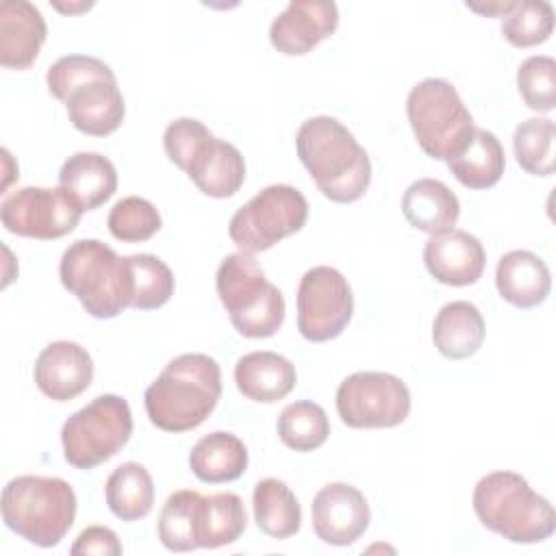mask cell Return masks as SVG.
<instances>
[{"label": "cell", "instance_id": "cell-40", "mask_svg": "<svg viewBox=\"0 0 556 556\" xmlns=\"http://www.w3.org/2000/svg\"><path fill=\"white\" fill-rule=\"evenodd\" d=\"M54 9L63 11V13H78V11H87L93 7V2H80V4H63V2H52Z\"/></svg>", "mask_w": 556, "mask_h": 556}, {"label": "cell", "instance_id": "cell-3", "mask_svg": "<svg viewBox=\"0 0 556 556\" xmlns=\"http://www.w3.org/2000/svg\"><path fill=\"white\" fill-rule=\"evenodd\" d=\"M473 513L484 528L510 543H541L556 530V513L528 480L515 471H493L478 480Z\"/></svg>", "mask_w": 556, "mask_h": 556}, {"label": "cell", "instance_id": "cell-9", "mask_svg": "<svg viewBox=\"0 0 556 556\" xmlns=\"http://www.w3.org/2000/svg\"><path fill=\"white\" fill-rule=\"evenodd\" d=\"M132 434V413L124 397L104 393L76 410L61 428L65 460L76 469H93L113 458Z\"/></svg>", "mask_w": 556, "mask_h": 556}, {"label": "cell", "instance_id": "cell-11", "mask_svg": "<svg viewBox=\"0 0 556 556\" xmlns=\"http://www.w3.org/2000/svg\"><path fill=\"white\" fill-rule=\"evenodd\" d=\"M334 404L350 428H393L410 413V391L393 374L356 371L339 384Z\"/></svg>", "mask_w": 556, "mask_h": 556}, {"label": "cell", "instance_id": "cell-6", "mask_svg": "<svg viewBox=\"0 0 556 556\" xmlns=\"http://www.w3.org/2000/svg\"><path fill=\"white\" fill-rule=\"evenodd\" d=\"M169 161L187 172L193 185L208 198H230L245 180L243 154L217 139L200 119L178 117L163 132Z\"/></svg>", "mask_w": 556, "mask_h": 556}, {"label": "cell", "instance_id": "cell-29", "mask_svg": "<svg viewBox=\"0 0 556 556\" xmlns=\"http://www.w3.org/2000/svg\"><path fill=\"white\" fill-rule=\"evenodd\" d=\"M248 526L243 500L237 493L202 495L198 513V545L215 549L235 543Z\"/></svg>", "mask_w": 556, "mask_h": 556}, {"label": "cell", "instance_id": "cell-15", "mask_svg": "<svg viewBox=\"0 0 556 556\" xmlns=\"http://www.w3.org/2000/svg\"><path fill=\"white\" fill-rule=\"evenodd\" d=\"M339 26V9L326 0H291L269 26L271 46L287 56H302Z\"/></svg>", "mask_w": 556, "mask_h": 556}, {"label": "cell", "instance_id": "cell-13", "mask_svg": "<svg viewBox=\"0 0 556 556\" xmlns=\"http://www.w3.org/2000/svg\"><path fill=\"white\" fill-rule=\"evenodd\" d=\"M80 215L83 208L61 187H22L4 198L0 206V219L9 232L39 241L70 235Z\"/></svg>", "mask_w": 556, "mask_h": 556}, {"label": "cell", "instance_id": "cell-28", "mask_svg": "<svg viewBox=\"0 0 556 556\" xmlns=\"http://www.w3.org/2000/svg\"><path fill=\"white\" fill-rule=\"evenodd\" d=\"M254 521L271 539H289L298 534L302 510L295 493L278 478H263L252 493Z\"/></svg>", "mask_w": 556, "mask_h": 556}, {"label": "cell", "instance_id": "cell-23", "mask_svg": "<svg viewBox=\"0 0 556 556\" xmlns=\"http://www.w3.org/2000/svg\"><path fill=\"white\" fill-rule=\"evenodd\" d=\"M402 213L413 228L428 235H439L456 226L460 204L454 191L441 180L419 178L404 191Z\"/></svg>", "mask_w": 556, "mask_h": 556}, {"label": "cell", "instance_id": "cell-27", "mask_svg": "<svg viewBox=\"0 0 556 556\" xmlns=\"http://www.w3.org/2000/svg\"><path fill=\"white\" fill-rule=\"evenodd\" d=\"M109 510L122 521H139L150 515L154 504V482L150 471L135 460L122 463L104 484Z\"/></svg>", "mask_w": 556, "mask_h": 556}, {"label": "cell", "instance_id": "cell-1", "mask_svg": "<svg viewBox=\"0 0 556 556\" xmlns=\"http://www.w3.org/2000/svg\"><path fill=\"white\" fill-rule=\"evenodd\" d=\"M222 397V369L208 354L189 352L172 358L146 389L148 419L165 432L198 428Z\"/></svg>", "mask_w": 556, "mask_h": 556}, {"label": "cell", "instance_id": "cell-7", "mask_svg": "<svg viewBox=\"0 0 556 556\" xmlns=\"http://www.w3.org/2000/svg\"><path fill=\"white\" fill-rule=\"evenodd\" d=\"M215 289L230 324L241 337L267 339L285 321V298L276 285L265 278L254 254H228L215 274Z\"/></svg>", "mask_w": 556, "mask_h": 556}, {"label": "cell", "instance_id": "cell-19", "mask_svg": "<svg viewBox=\"0 0 556 556\" xmlns=\"http://www.w3.org/2000/svg\"><path fill=\"white\" fill-rule=\"evenodd\" d=\"M65 106L72 126L91 137H104L115 132L122 126L126 113L117 78L91 80L76 87L67 96Z\"/></svg>", "mask_w": 556, "mask_h": 556}, {"label": "cell", "instance_id": "cell-14", "mask_svg": "<svg viewBox=\"0 0 556 556\" xmlns=\"http://www.w3.org/2000/svg\"><path fill=\"white\" fill-rule=\"evenodd\" d=\"M313 530L328 545H352L369 526L365 495L348 482H330L317 491L311 504Z\"/></svg>", "mask_w": 556, "mask_h": 556}, {"label": "cell", "instance_id": "cell-24", "mask_svg": "<svg viewBox=\"0 0 556 556\" xmlns=\"http://www.w3.org/2000/svg\"><path fill=\"white\" fill-rule=\"evenodd\" d=\"M434 348L452 361L473 356L484 341V319L476 304L467 300L447 302L432 324Z\"/></svg>", "mask_w": 556, "mask_h": 556}, {"label": "cell", "instance_id": "cell-21", "mask_svg": "<svg viewBox=\"0 0 556 556\" xmlns=\"http://www.w3.org/2000/svg\"><path fill=\"white\" fill-rule=\"evenodd\" d=\"M298 382V374L291 361L285 356L258 350L243 354L235 365V384L245 400L274 404L287 397Z\"/></svg>", "mask_w": 556, "mask_h": 556}, {"label": "cell", "instance_id": "cell-31", "mask_svg": "<svg viewBox=\"0 0 556 556\" xmlns=\"http://www.w3.org/2000/svg\"><path fill=\"white\" fill-rule=\"evenodd\" d=\"M276 430L280 441L289 450L313 452L326 443L330 434V421L319 404L311 400H300L282 408Z\"/></svg>", "mask_w": 556, "mask_h": 556}, {"label": "cell", "instance_id": "cell-33", "mask_svg": "<svg viewBox=\"0 0 556 556\" xmlns=\"http://www.w3.org/2000/svg\"><path fill=\"white\" fill-rule=\"evenodd\" d=\"M128 265L132 276V308L154 311L174 295V274L159 256L130 254Z\"/></svg>", "mask_w": 556, "mask_h": 556}, {"label": "cell", "instance_id": "cell-2", "mask_svg": "<svg viewBox=\"0 0 556 556\" xmlns=\"http://www.w3.org/2000/svg\"><path fill=\"white\" fill-rule=\"evenodd\" d=\"M295 150L328 200L348 204L365 195L371 180L369 156L339 119L317 115L302 122L295 135Z\"/></svg>", "mask_w": 556, "mask_h": 556}, {"label": "cell", "instance_id": "cell-12", "mask_svg": "<svg viewBox=\"0 0 556 556\" xmlns=\"http://www.w3.org/2000/svg\"><path fill=\"white\" fill-rule=\"evenodd\" d=\"M295 304L298 330L313 343L337 339L354 313V295L345 276L328 265H317L302 276Z\"/></svg>", "mask_w": 556, "mask_h": 556}, {"label": "cell", "instance_id": "cell-4", "mask_svg": "<svg viewBox=\"0 0 556 556\" xmlns=\"http://www.w3.org/2000/svg\"><path fill=\"white\" fill-rule=\"evenodd\" d=\"M59 278L83 308L98 319L119 315L132 302L128 256L98 239H78L61 256Z\"/></svg>", "mask_w": 556, "mask_h": 556}, {"label": "cell", "instance_id": "cell-26", "mask_svg": "<svg viewBox=\"0 0 556 556\" xmlns=\"http://www.w3.org/2000/svg\"><path fill=\"white\" fill-rule=\"evenodd\" d=\"M506 167L500 139L484 128H476L467 148L447 161V169L467 189H489L500 182Z\"/></svg>", "mask_w": 556, "mask_h": 556}, {"label": "cell", "instance_id": "cell-32", "mask_svg": "<svg viewBox=\"0 0 556 556\" xmlns=\"http://www.w3.org/2000/svg\"><path fill=\"white\" fill-rule=\"evenodd\" d=\"M556 126L549 117H530L515 128L513 150L523 172L532 176L554 174Z\"/></svg>", "mask_w": 556, "mask_h": 556}, {"label": "cell", "instance_id": "cell-8", "mask_svg": "<svg viewBox=\"0 0 556 556\" xmlns=\"http://www.w3.org/2000/svg\"><path fill=\"white\" fill-rule=\"evenodd\" d=\"M406 115L419 148L445 163L467 148L476 130L456 87L443 78L417 83L406 98Z\"/></svg>", "mask_w": 556, "mask_h": 556}, {"label": "cell", "instance_id": "cell-35", "mask_svg": "<svg viewBox=\"0 0 556 556\" xmlns=\"http://www.w3.org/2000/svg\"><path fill=\"white\" fill-rule=\"evenodd\" d=\"M106 226L117 241L141 243L161 230V215L156 206L146 198L128 195L113 204L106 217Z\"/></svg>", "mask_w": 556, "mask_h": 556}, {"label": "cell", "instance_id": "cell-20", "mask_svg": "<svg viewBox=\"0 0 556 556\" xmlns=\"http://www.w3.org/2000/svg\"><path fill=\"white\" fill-rule=\"evenodd\" d=\"M495 287L502 300H506L508 304L517 308H534L543 304L549 295V267L534 252H506L495 267Z\"/></svg>", "mask_w": 556, "mask_h": 556}, {"label": "cell", "instance_id": "cell-25", "mask_svg": "<svg viewBox=\"0 0 556 556\" xmlns=\"http://www.w3.org/2000/svg\"><path fill=\"white\" fill-rule=\"evenodd\" d=\"M193 476L208 484L232 482L248 469V447L232 432H211L202 437L189 454Z\"/></svg>", "mask_w": 556, "mask_h": 556}, {"label": "cell", "instance_id": "cell-5", "mask_svg": "<svg viewBox=\"0 0 556 556\" xmlns=\"http://www.w3.org/2000/svg\"><path fill=\"white\" fill-rule=\"evenodd\" d=\"M2 521L39 547H54L76 517V493L63 478L17 476L2 489Z\"/></svg>", "mask_w": 556, "mask_h": 556}, {"label": "cell", "instance_id": "cell-18", "mask_svg": "<svg viewBox=\"0 0 556 556\" xmlns=\"http://www.w3.org/2000/svg\"><path fill=\"white\" fill-rule=\"evenodd\" d=\"M48 26L41 11L28 0L0 2V65L26 70L39 56Z\"/></svg>", "mask_w": 556, "mask_h": 556}, {"label": "cell", "instance_id": "cell-34", "mask_svg": "<svg viewBox=\"0 0 556 556\" xmlns=\"http://www.w3.org/2000/svg\"><path fill=\"white\" fill-rule=\"evenodd\" d=\"M554 30V9L545 0L517 2L502 20V35L515 48L539 46Z\"/></svg>", "mask_w": 556, "mask_h": 556}, {"label": "cell", "instance_id": "cell-10", "mask_svg": "<svg viewBox=\"0 0 556 556\" xmlns=\"http://www.w3.org/2000/svg\"><path fill=\"white\" fill-rule=\"evenodd\" d=\"M308 202L291 185H269L250 198L228 222V235L241 252L256 254L304 228Z\"/></svg>", "mask_w": 556, "mask_h": 556}, {"label": "cell", "instance_id": "cell-37", "mask_svg": "<svg viewBox=\"0 0 556 556\" xmlns=\"http://www.w3.org/2000/svg\"><path fill=\"white\" fill-rule=\"evenodd\" d=\"M517 87L528 109L549 113L556 106V61L545 54L528 56L517 70Z\"/></svg>", "mask_w": 556, "mask_h": 556}, {"label": "cell", "instance_id": "cell-30", "mask_svg": "<svg viewBox=\"0 0 556 556\" xmlns=\"http://www.w3.org/2000/svg\"><path fill=\"white\" fill-rule=\"evenodd\" d=\"M202 493L193 489L174 491L159 513V539L169 552L198 549V513Z\"/></svg>", "mask_w": 556, "mask_h": 556}, {"label": "cell", "instance_id": "cell-38", "mask_svg": "<svg viewBox=\"0 0 556 556\" xmlns=\"http://www.w3.org/2000/svg\"><path fill=\"white\" fill-rule=\"evenodd\" d=\"M70 552L74 556H89V554H98V556H119L122 554V543L117 539V534L111 528L104 526H89L85 528L76 541L72 543Z\"/></svg>", "mask_w": 556, "mask_h": 556}, {"label": "cell", "instance_id": "cell-17", "mask_svg": "<svg viewBox=\"0 0 556 556\" xmlns=\"http://www.w3.org/2000/svg\"><path fill=\"white\" fill-rule=\"evenodd\" d=\"M486 254L478 237L467 230H445L430 235L424 245V265L428 274L450 287H467L480 280Z\"/></svg>", "mask_w": 556, "mask_h": 556}, {"label": "cell", "instance_id": "cell-22", "mask_svg": "<svg viewBox=\"0 0 556 556\" xmlns=\"http://www.w3.org/2000/svg\"><path fill=\"white\" fill-rule=\"evenodd\" d=\"M59 187L85 211L102 206L117 189L115 165L98 152L72 154L59 172Z\"/></svg>", "mask_w": 556, "mask_h": 556}, {"label": "cell", "instance_id": "cell-39", "mask_svg": "<svg viewBox=\"0 0 556 556\" xmlns=\"http://www.w3.org/2000/svg\"><path fill=\"white\" fill-rule=\"evenodd\" d=\"M517 2H491V4H471L467 2V7L476 13H482V15H497V17H504L506 13H510L515 9Z\"/></svg>", "mask_w": 556, "mask_h": 556}, {"label": "cell", "instance_id": "cell-36", "mask_svg": "<svg viewBox=\"0 0 556 556\" xmlns=\"http://www.w3.org/2000/svg\"><path fill=\"white\" fill-rule=\"evenodd\" d=\"M102 78H115V72L104 61L87 54H65L48 67L46 85L56 100L65 102L76 87Z\"/></svg>", "mask_w": 556, "mask_h": 556}, {"label": "cell", "instance_id": "cell-16", "mask_svg": "<svg viewBox=\"0 0 556 556\" xmlns=\"http://www.w3.org/2000/svg\"><path fill=\"white\" fill-rule=\"evenodd\" d=\"M33 378L46 397L67 402L89 389L93 380V361L80 343L52 341L39 352Z\"/></svg>", "mask_w": 556, "mask_h": 556}]
</instances>
